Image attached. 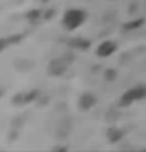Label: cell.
<instances>
[{"label": "cell", "mask_w": 146, "mask_h": 152, "mask_svg": "<svg viewBox=\"0 0 146 152\" xmlns=\"http://www.w3.org/2000/svg\"><path fill=\"white\" fill-rule=\"evenodd\" d=\"M37 96H39V91H37V89H33V91H24V93H19L17 96H13V104L24 106V104L33 102Z\"/></svg>", "instance_id": "cell-5"}, {"label": "cell", "mask_w": 146, "mask_h": 152, "mask_svg": "<svg viewBox=\"0 0 146 152\" xmlns=\"http://www.w3.org/2000/svg\"><path fill=\"white\" fill-rule=\"evenodd\" d=\"M107 137H109V141L111 143H117V141H120L122 137H124V130H120V128H109L107 130Z\"/></svg>", "instance_id": "cell-8"}, {"label": "cell", "mask_w": 146, "mask_h": 152, "mask_svg": "<svg viewBox=\"0 0 146 152\" xmlns=\"http://www.w3.org/2000/svg\"><path fill=\"white\" fill-rule=\"evenodd\" d=\"M2 95H4V91H2V89H0V96H2Z\"/></svg>", "instance_id": "cell-15"}, {"label": "cell", "mask_w": 146, "mask_h": 152, "mask_svg": "<svg viewBox=\"0 0 146 152\" xmlns=\"http://www.w3.org/2000/svg\"><path fill=\"white\" fill-rule=\"evenodd\" d=\"M11 45H9V39H7V35L6 37H0V52H4L6 48H9Z\"/></svg>", "instance_id": "cell-11"}, {"label": "cell", "mask_w": 146, "mask_h": 152, "mask_svg": "<svg viewBox=\"0 0 146 152\" xmlns=\"http://www.w3.org/2000/svg\"><path fill=\"white\" fill-rule=\"evenodd\" d=\"M117 48H118V45L115 43V41L105 39V41H102L96 47V56L98 58H109V56H113L115 52H117Z\"/></svg>", "instance_id": "cell-4"}, {"label": "cell", "mask_w": 146, "mask_h": 152, "mask_svg": "<svg viewBox=\"0 0 146 152\" xmlns=\"http://www.w3.org/2000/svg\"><path fill=\"white\" fill-rule=\"evenodd\" d=\"M142 98H146V86H133V87H129V89H126L124 93H122L120 100H118V106L120 108H128V106L139 102Z\"/></svg>", "instance_id": "cell-2"}, {"label": "cell", "mask_w": 146, "mask_h": 152, "mask_svg": "<svg viewBox=\"0 0 146 152\" xmlns=\"http://www.w3.org/2000/svg\"><path fill=\"white\" fill-rule=\"evenodd\" d=\"M105 76H107L105 80H109V82H113V80H115V71H107V72H105Z\"/></svg>", "instance_id": "cell-14"}, {"label": "cell", "mask_w": 146, "mask_h": 152, "mask_svg": "<svg viewBox=\"0 0 146 152\" xmlns=\"http://www.w3.org/2000/svg\"><path fill=\"white\" fill-rule=\"evenodd\" d=\"M78 106H80L81 111H89L91 108L96 106V95L94 93H83L78 100Z\"/></svg>", "instance_id": "cell-6"}, {"label": "cell", "mask_w": 146, "mask_h": 152, "mask_svg": "<svg viewBox=\"0 0 146 152\" xmlns=\"http://www.w3.org/2000/svg\"><path fill=\"white\" fill-rule=\"evenodd\" d=\"M52 15H54V10H48V11H43V19H44V20H48V19L52 17Z\"/></svg>", "instance_id": "cell-13"}, {"label": "cell", "mask_w": 146, "mask_h": 152, "mask_svg": "<svg viewBox=\"0 0 146 152\" xmlns=\"http://www.w3.org/2000/svg\"><path fill=\"white\" fill-rule=\"evenodd\" d=\"M142 19H137V20H131V22H126L124 24V30H135V28H139V26H142Z\"/></svg>", "instance_id": "cell-10"}, {"label": "cell", "mask_w": 146, "mask_h": 152, "mask_svg": "<svg viewBox=\"0 0 146 152\" xmlns=\"http://www.w3.org/2000/svg\"><path fill=\"white\" fill-rule=\"evenodd\" d=\"M26 19L32 20V22H37L39 19H43V11H41V10H32V11L26 13Z\"/></svg>", "instance_id": "cell-9"}, {"label": "cell", "mask_w": 146, "mask_h": 152, "mask_svg": "<svg viewBox=\"0 0 146 152\" xmlns=\"http://www.w3.org/2000/svg\"><path fill=\"white\" fill-rule=\"evenodd\" d=\"M7 39H9V45H17L22 41V35H7Z\"/></svg>", "instance_id": "cell-12"}, {"label": "cell", "mask_w": 146, "mask_h": 152, "mask_svg": "<svg viewBox=\"0 0 146 152\" xmlns=\"http://www.w3.org/2000/svg\"><path fill=\"white\" fill-rule=\"evenodd\" d=\"M68 69V63L65 58H56L48 63V74L50 76H63Z\"/></svg>", "instance_id": "cell-3"}, {"label": "cell", "mask_w": 146, "mask_h": 152, "mask_svg": "<svg viewBox=\"0 0 146 152\" xmlns=\"http://www.w3.org/2000/svg\"><path fill=\"white\" fill-rule=\"evenodd\" d=\"M43 2H50V0H43Z\"/></svg>", "instance_id": "cell-16"}, {"label": "cell", "mask_w": 146, "mask_h": 152, "mask_svg": "<svg viewBox=\"0 0 146 152\" xmlns=\"http://www.w3.org/2000/svg\"><path fill=\"white\" fill-rule=\"evenodd\" d=\"M67 45L72 50H89L91 48V41L85 39V37H72V39H68Z\"/></svg>", "instance_id": "cell-7"}, {"label": "cell", "mask_w": 146, "mask_h": 152, "mask_svg": "<svg viewBox=\"0 0 146 152\" xmlns=\"http://www.w3.org/2000/svg\"><path fill=\"white\" fill-rule=\"evenodd\" d=\"M85 19H87V13L83 10H80V7H70V10H67L63 13L61 22H63V28L67 32H74V30H78L83 22H85Z\"/></svg>", "instance_id": "cell-1"}]
</instances>
